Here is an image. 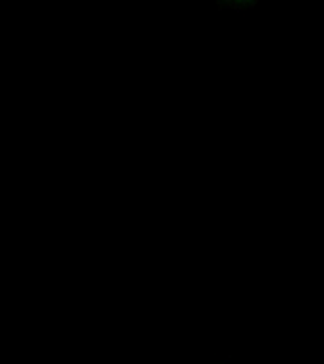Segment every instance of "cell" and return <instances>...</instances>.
I'll return each mask as SVG.
<instances>
[{
    "mask_svg": "<svg viewBox=\"0 0 324 364\" xmlns=\"http://www.w3.org/2000/svg\"><path fill=\"white\" fill-rule=\"evenodd\" d=\"M256 2H227V4H220V6H233V9H243V6H254Z\"/></svg>",
    "mask_w": 324,
    "mask_h": 364,
    "instance_id": "cell-1",
    "label": "cell"
},
{
    "mask_svg": "<svg viewBox=\"0 0 324 364\" xmlns=\"http://www.w3.org/2000/svg\"><path fill=\"white\" fill-rule=\"evenodd\" d=\"M220 364H233V363H220Z\"/></svg>",
    "mask_w": 324,
    "mask_h": 364,
    "instance_id": "cell-2",
    "label": "cell"
}]
</instances>
